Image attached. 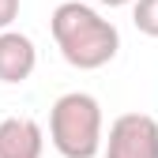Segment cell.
Wrapping results in <instances>:
<instances>
[{
    "mask_svg": "<svg viewBox=\"0 0 158 158\" xmlns=\"http://www.w3.org/2000/svg\"><path fill=\"white\" fill-rule=\"evenodd\" d=\"M15 15H19V0H0V30H11Z\"/></svg>",
    "mask_w": 158,
    "mask_h": 158,
    "instance_id": "52a82bcc",
    "label": "cell"
},
{
    "mask_svg": "<svg viewBox=\"0 0 158 158\" xmlns=\"http://www.w3.org/2000/svg\"><path fill=\"white\" fill-rule=\"evenodd\" d=\"M98 4H106V8H124V4H135V0H98Z\"/></svg>",
    "mask_w": 158,
    "mask_h": 158,
    "instance_id": "ba28073f",
    "label": "cell"
},
{
    "mask_svg": "<svg viewBox=\"0 0 158 158\" xmlns=\"http://www.w3.org/2000/svg\"><path fill=\"white\" fill-rule=\"evenodd\" d=\"M102 106L87 90H68L49 109V139L64 158H94L106 147Z\"/></svg>",
    "mask_w": 158,
    "mask_h": 158,
    "instance_id": "7a4b0ae2",
    "label": "cell"
},
{
    "mask_svg": "<svg viewBox=\"0 0 158 158\" xmlns=\"http://www.w3.org/2000/svg\"><path fill=\"white\" fill-rule=\"evenodd\" d=\"M102 151L106 158H158V121L151 113H121Z\"/></svg>",
    "mask_w": 158,
    "mask_h": 158,
    "instance_id": "3957f363",
    "label": "cell"
},
{
    "mask_svg": "<svg viewBox=\"0 0 158 158\" xmlns=\"http://www.w3.org/2000/svg\"><path fill=\"white\" fill-rule=\"evenodd\" d=\"M38 68V49L27 34L0 30V83H27Z\"/></svg>",
    "mask_w": 158,
    "mask_h": 158,
    "instance_id": "277c9868",
    "label": "cell"
},
{
    "mask_svg": "<svg viewBox=\"0 0 158 158\" xmlns=\"http://www.w3.org/2000/svg\"><path fill=\"white\" fill-rule=\"evenodd\" d=\"M45 135L30 117L0 121V158H42Z\"/></svg>",
    "mask_w": 158,
    "mask_h": 158,
    "instance_id": "5b68a950",
    "label": "cell"
},
{
    "mask_svg": "<svg viewBox=\"0 0 158 158\" xmlns=\"http://www.w3.org/2000/svg\"><path fill=\"white\" fill-rule=\"evenodd\" d=\"M49 30L60 56L79 72H98L121 53V30L102 11H94L90 4H79V0L56 4Z\"/></svg>",
    "mask_w": 158,
    "mask_h": 158,
    "instance_id": "6da1fadb",
    "label": "cell"
},
{
    "mask_svg": "<svg viewBox=\"0 0 158 158\" xmlns=\"http://www.w3.org/2000/svg\"><path fill=\"white\" fill-rule=\"evenodd\" d=\"M132 23L139 34L158 38V0H135L132 4Z\"/></svg>",
    "mask_w": 158,
    "mask_h": 158,
    "instance_id": "8992f818",
    "label": "cell"
}]
</instances>
